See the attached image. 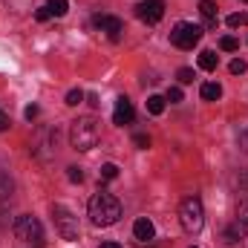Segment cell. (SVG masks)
<instances>
[{
	"instance_id": "4",
	"label": "cell",
	"mask_w": 248,
	"mask_h": 248,
	"mask_svg": "<svg viewBox=\"0 0 248 248\" xmlns=\"http://www.w3.org/2000/svg\"><path fill=\"white\" fill-rule=\"evenodd\" d=\"M52 222H55V231L61 234L66 243H75L78 240V217L69 211V208H63V205H52Z\"/></svg>"
},
{
	"instance_id": "1",
	"label": "cell",
	"mask_w": 248,
	"mask_h": 248,
	"mask_svg": "<svg viewBox=\"0 0 248 248\" xmlns=\"http://www.w3.org/2000/svg\"><path fill=\"white\" fill-rule=\"evenodd\" d=\"M87 211H90L93 225H101V228H110V225H116L122 219V202L113 193H107V190H98L90 199V208Z\"/></svg>"
},
{
	"instance_id": "25",
	"label": "cell",
	"mask_w": 248,
	"mask_h": 248,
	"mask_svg": "<svg viewBox=\"0 0 248 248\" xmlns=\"http://www.w3.org/2000/svg\"><path fill=\"white\" fill-rule=\"evenodd\" d=\"M165 101L179 104V101H182V90H179V87H170V90H168V95H165Z\"/></svg>"
},
{
	"instance_id": "24",
	"label": "cell",
	"mask_w": 248,
	"mask_h": 248,
	"mask_svg": "<svg viewBox=\"0 0 248 248\" xmlns=\"http://www.w3.org/2000/svg\"><path fill=\"white\" fill-rule=\"evenodd\" d=\"M133 144L141 147V150H147V147H150V136H147V133H136V136H133Z\"/></svg>"
},
{
	"instance_id": "16",
	"label": "cell",
	"mask_w": 248,
	"mask_h": 248,
	"mask_svg": "<svg viewBox=\"0 0 248 248\" xmlns=\"http://www.w3.org/2000/svg\"><path fill=\"white\" fill-rule=\"evenodd\" d=\"M147 113L150 116H162L165 113V98L162 95H150L147 98Z\"/></svg>"
},
{
	"instance_id": "23",
	"label": "cell",
	"mask_w": 248,
	"mask_h": 248,
	"mask_svg": "<svg viewBox=\"0 0 248 248\" xmlns=\"http://www.w3.org/2000/svg\"><path fill=\"white\" fill-rule=\"evenodd\" d=\"M237 38H231V35H225L222 41H219V49H225V52H237Z\"/></svg>"
},
{
	"instance_id": "5",
	"label": "cell",
	"mask_w": 248,
	"mask_h": 248,
	"mask_svg": "<svg viewBox=\"0 0 248 248\" xmlns=\"http://www.w3.org/2000/svg\"><path fill=\"white\" fill-rule=\"evenodd\" d=\"M15 237L23 240V243H32V246H44V225H41V219L29 217V214L17 217L15 219Z\"/></svg>"
},
{
	"instance_id": "19",
	"label": "cell",
	"mask_w": 248,
	"mask_h": 248,
	"mask_svg": "<svg viewBox=\"0 0 248 248\" xmlns=\"http://www.w3.org/2000/svg\"><path fill=\"white\" fill-rule=\"evenodd\" d=\"M234 222H237L243 231H248V202L240 205V211H237V219H234Z\"/></svg>"
},
{
	"instance_id": "21",
	"label": "cell",
	"mask_w": 248,
	"mask_h": 248,
	"mask_svg": "<svg viewBox=\"0 0 248 248\" xmlns=\"http://www.w3.org/2000/svg\"><path fill=\"white\" fill-rule=\"evenodd\" d=\"M81 101H84V90H69V93H66V104H69V107H78Z\"/></svg>"
},
{
	"instance_id": "28",
	"label": "cell",
	"mask_w": 248,
	"mask_h": 248,
	"mask_svg": "<svg viewBox=\"0 0 248 248\" xmlns=\"http://www.w3.org/2000/svg\"><path fill=\"white\" fill-rule=\"evenodd\" d=\"M66 170H69V173H66L69 182H84V170H81V168H66Z\"/></svg>"
},
{
	"instance_id": "13",
	"label": "cell",
	"mask_w": 248,
	"mask_h": 248,
	"mask_svg": "<svg viewBox=\"0 0 248 248\" xmlns=\"http://www.w3.org/2000/svg\"><path fill=\"white\" fill-rule=\"evenodd\" d=\"M217 63H219V55H217L214 49H202V52H199V66H202L205 72H214Z\"/></svg>"
},
{
	"instance_id": "18",
	"label": "cell",
	"mask_w": 248,
	"mask_h": 248,
	"mask_svg": "<svg viewBox=\"0 0 248 248\" xmlns=\"http://www.w3.org/2000/svg\"><path fill=\"white\" fill-rule=\"evenodd\" d=\"M116 176H119V168H116L113 162H107V165H101V179H104V182H113Z\"/></svg>"
},
{
	"instance_id": "10",
	"label": "cell",
	"mask_w": 248,
	"mask_h": 248,
	"mask_svg": "<svg viewBox=\"0 0 248 248\" xmlns=\"http://www.w3.org/2000/svg\"><path fill=\"white\" fill-rule=\"evenodd\" d=\"M133 119H136V110H133L130 98H127V95H119V98H116V110H113V124L124 127V124H130Z\"/></svg>"
},
{
	"instance_id": "26",
	"label": "cell",
	"mask_w": 248,
	"mask_h": 248,
	"mask_svg": "<svg viewBox=\"0 0 248 248\" xmlns=\"http://www.w3.org/2000/svg\"><path fill=\"white\" fill-rule=\"evenodd\" d=\"M228 69H231V75H243V72L248 69V63L243 61V58H237V61H231V66H228Z\"/></svg>"
},
{
	"instance_id": "22",
	"label": "cell",
	"mask_w": 248,
	"mask_h": 248,
	"mask_svg": "<svg viewBox=\"0 0 248 248\" xmlns=\"http://www.w3.org/2000/svg\"><path fill=\"white\" fill-rule=\"evenodd\" d=\"M6 196H12V179L6 173H0V199H6Z\"/></svg>"
},
{
	"instance_id": "15",
	"label": "cell",
	"mask_w": 248,
	"mask_h": 248,
	"mask_svg": "<svg viewBox=\"0 0 248 248\" xmlns=\"http://www.w3.org/2000/svg\"><path fill=\"white\" fill-rule=\"evenodd\" d=\"M243 234H246V231H243V228H240V225L234 222V225H228V228L222 231V243L234 246V243H240V240H243Z\"/></svg>"
},
{
	"instance_id": "27",
	"label": "cell",
	"mask_w": 248,
	"mask_h": 248,
	"mask_svg": "<svg viewBox=\"0 0 248 248\" xmlns=\"http://www.w3.org/2000/svg\"><path fill=\"white\" fill-rule=\"evenodd\" d=\"M176 78H179V84H190V81H193V69H187V66H182V69L176 72Z\"/></svg>"
},
{
	"instance_id": "20",
	"label": "cell",
	"mask_w": 248,
	"mask_h": 248,
	"mask_svg": "<svg viewBox=\"0 0 248 248\" xmlns=\"http://www.w3.org/2000/svg\"><path fill=\"white\" fill-rule=\"evenodd\" d=\"M248 23V17L243 15V12H234V15H228V26L231 29H240V26H246Z\"/></svg>"
},
{
	"instance_id": "11",
	"label": "cell",
	"mask_w": 248,
	"mask_h": 248,
	"mask_svg": "<svg viewBox=\"0 0 248 248\" xmlns=\"http://www.w3.org/2000/svg\"><path fill=\"white\" fill-rule=\"evenodd\" d=\"M133 237H136V243H150V240L156 237V228H153V222H150L147 217L136 219V222H133Z\"/></svg>"
},
{
	"instance_id": "31",
	"label": "cell",
	"mask_w": 248,
	"mask_h": 248,
	"mask_svg": "<svg viewBox=\"0 0 248 248\" xmlns=\"http://www.w3.org/2000/svg\"><path fill=\"white\" fill-rule=\"evenodd\" d=\"M240 147L248 153V130H243V133H240Z\"/></svg>"
},
{
	"instance_id": "6",
	"label": "cell",
	"mask_w": 248,
	"mask_h": 248,
	"mask_svg": "<svg viewBox=\"0 0 248 248\" xmlns=\"http://www.w3.org/2000/svg\"><path fill=\"white\" fill-rule=\"evenodd\" d=\"M55 144H58V127H44V130H38V136L32 141V153L41 162H49L55 156Z\"/></svg>"
},
{
	"instance_id": "29",
	"label": "cell",
	"mask_w": 248,
	"mask_h": 248,
	"mask_svg": "<svg viewBox=\"0 0 248 248\" xmlns=\"http://www.w3.org/2000/svg\"><path fill=\"white\" fill-rule=\"evenodd\" d=\"M35 17H38V20H41V23H44V20H49V17H52V12H49V9H46V6H41V9H38V12H35Z\"/></svg>"
},
{
	"instance_id": "8",
	"label": "cell",
	"mask_w": 248,
	"mask_h": 248,
	"mask_svg": "<svg viewBox=\"0 0 248 248\" xmlns=\"http://www.w3.org/2000/svg\"><path fill=\"white\" fill-rule=\"evenodd\" d=\"M136 15H139V20H144V23H159V20L165 17V0H139Z\"/></svg>"
},
{
	"instance_id": "7",
	"label": "cell",
	"mask_w": 248,
	"mask_h": 248,
	"mask_svg": "<svg viewBox=\"0 0 248 248\" xmlns=\"http://www.w3.org/2000/svg\"><path fill=\"white\" fill-rule=\"evenodd\" d=\"M199 38H202V26H196V23H176L173 26V32H170V44L176 46V49H193L196 44H199Z\"/></svg>"
},
{
	"instance_id": "17",
	"label": "cell",
	"mask_w": 248,
	"mask_h": 248,
	"mask_svg": "<svg viewBox=\"0 0 248 248\" xmlns=\"http://www.w3.org/2000/svg\"><path fill=\"white\" fill-rule=\"evenodd\" d=\"M46 9H49L55 17H63V15L69 12V0H49V3H46Z\"/></svg>"
},
{
	"instance_id": "12",
	"label": "cell",
	"mask_w": 248,
	"mask_h": 248,
	"mask_svg": "<svg viewBox=\"0 0 248 248\" xmlns=\"http://www.w3.org/2000/svg\"><path fill=\"white\" fill-rule=\"evenodd\" d=\"M199 15L205 20V29H217V3L214 0H199Z\"/></svg>"
},
{
	"instance_id": "2",
	"label": "cell",
	"mask_w": 248,
	"mask_h": 248,
	"mask_svg": "<svg viewBox=\"0 0 248 248\" xmlns=\"http://www.w3.org/2000/svg\"><path fill=\"white\" fill-rule=\"evenodd\" d=\"M69 141H72L75 150H93L101 141V124L95 122L93 116L75 119L69 124Z\"/></svg>"
},
{
	"instance_id": "3",
	"label": "cell",
	"mask_w": 248,
	"mask_h": 248,
	"mask_svg": "<svg viewBox=\"0 0 248 248\" xmlns=\"http://www.w3.org/2000/svg\"><path fill=\"white\" fill-rule=\"evenodd\" d=\"M179 222L187 234H199L205 228V208H202V199L199 196H187L179 205Z\"/></svg>"
},
{
	"instance_id": "35",
	"label": "cell",
	"mask_w": 248,
	"mask_h": 248,
	"mask_svg": "<svg viewBox=\"0 0 248 248\" xmlns=\"http://www.w3.org/2000/svg\"><path fill=\"white\" fill-rule=\"evenodd\" d=\"M246 3H248V0H246Z\"/></svg>"
},
{
	"instance_id": "9",
	"label": "cell",
	"mask_w": 248,
	"mask_h": 248,
	"mask_svg": "<svg viewBox=\"0 0 248 248\" xmlns=\"http://www.w3.org/2000/svg\"><path fill=\"white\" fill-rule=\"evenodd\" d=\"M93 26L101 29V32H107L110 41H119L122 32H124V23L116 17V15H95V17H93Z\"/></svg>"
},
{
	"instance_id": "32",
	"label": "cell",
	"mask_w": 248,
	"mask_h": 248,
	"mask_svg": "<svg viewBox=\"0 0 248 248\" xmlns=\"http://www.w3.org/2000/svg\"><path fill=\"white\" fill-rule=\"evenodd\" d=\"M35 116H38V107H35V104H32V107H26V119H29V122H32V119H35Z\"/></svg>"
},
{
	"instance_id": "33",
	"label": "cell",
	"mask_w": 248,
	"mask_h": 248,
	"mask_svg": "<svg viewBox=\"0 0 248 248\" xmlns=\"http://www.w3.org/2000/svg\"><path fill=\"white\" fill-rule=\"evenodd\" d=\"M98 248H122V246H119V243H101Z\"/></svg>"
},
{
	"instance_id": "14",
	"label": "cell",
	"mask_w": 248,
	"mask_h": 248,
	"mask_svg": "<svg viewBox=\"0 0 248 248\" xmlns=\"http://www.w3.org/2000/svg\"><path fill=\"white\" fill-rule=\"evenodd\" d=\"M202 98L205 101H219V95H222V87L217 84V81H208V84H202Z\"/></svg>"
},
{
	"instance_id": "30",
	"label": "cell",
	"mask_w": 248,
	"mask_h": 248,
	"mask_svg": "<svg viewBox=\"0 0 248 248\" xmlns=\"http://www.w3.org/2000/svg\"><path fill=\"white\" fill-rule=\"evenodd\" d=\"M9 116H6V113H3V110H0V133H3V130H9Z\"/></svg>"
},
{
	"instance_id": "34",
	"label": "cell",
	"mask_w": 248,
	"mask_h": 248,
	"mask_svg": "<svg viewBox=\"0 0 248 248\" xmlns=\"http://www.w3.org/2000/svg\"><path fill=\"white\" fill-rule=\"evenodd\" d=\"M246 185H248V173H246Z\"/></svg>"
}]
</instances>
